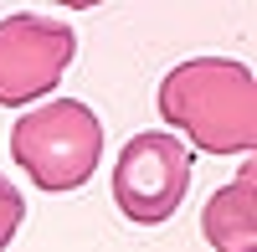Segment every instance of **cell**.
<instances>
[{
    "label": "cell",
    "mask_w": 257,
    "mask_h": 252,
    "mask_svg": "<svg viewBox=\"0 0 257 252\" xmlns=\"http://www.w3.org/2000/svg\"><path fill=\"white\" fill-rule=\"evenodd\" d=\"M190 191V150L175 134L144 129L113 160V206L134 226H160L180 211Z\"/></svg>",
    "instance_id": "cell-3"
},
{
    "label": "cell",
    "mask_w": 257,
    "mask_h": 252,
    "mask_svg": "<svg viewBox=\"0 0 257 252\" xmlns=\"http://www.w3.org/2000/svg\"><path fill=\"white\" fill-rule=\"evenodd\" d=\"M21 221H26V196L16 191V185L0 175V252H6L21 232Z\"/></svg>",
    "instance_id": "cell-6"
},
{
    "label": "cell",
    "mask_w": 257,
    "mask_h": 252,
    "mask_svg": "<svg viewBox=\"0 0 257 252\" xmlns=\"http://www.w3.org/2000/svg\"><path fill=\"white\" fill-rule=\"evenodd\" d=\"M257 170L242 165L237 180H226L201 211V232L216 252H257V201H252Z\"/></svg>",
    "instance_id": "cell-5"
},
{
    "label": "cell",
    "mask_w": 257,
    "mask_h": 252,
    "mask_svg": "<svg viewBox=\"0 0 257 252\" xmlns=\"http://www.w3.org/2000/svg\"><path fill=\"white\" fill-rule=\"evenodd\" d=\"M11 160L31 175L36 191L72 196L93 180L98 160H103V123H98V113L88 103L52 98V103H41V108L16 118Z\"/></svg>",
    "instance_id": "cell-2"
},
{
    "label": "cell",
    "mask_w": 257,
    "mask_h": 252,
    "mask_svg": "<svg viewBox=\"0 0 257 252\" xmlns=\"http://www.w3.org/2000/svg\"><path fill=\"white\" fill-rule=\"evenodd\" d=\"M77 57V31L62 21L16 11L0 21V108H31Z\"/></svg>",
    "instance_id": "cell-4"
},
{
    "label": "cell",
    "mask_w": 257,
    "mask_h": 252,
    "mask_svg": "<svg viewBox=\"0 0 257 252\" xmlns=\"http://www.w3.org/2000/svg\"><path fill=\"white\" fill-rule=\"evenodd\" d=\"M155 108L206 155H252L257 144V77L231 57H190L160 77Z\"/></svg>",
    "instance_id": "cell-1"
}]
</instances>
